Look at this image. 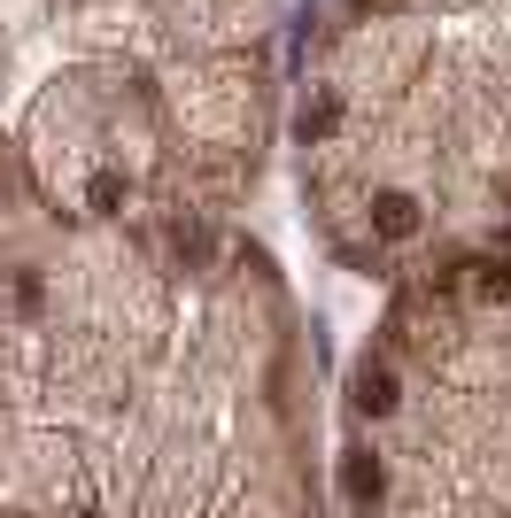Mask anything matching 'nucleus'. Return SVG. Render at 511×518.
I'll return each instance as SVG.
<instances>
[{
    "label": "nucleus",
    "instance_id": "1",
    "mask_svg": "<svg viewBox=\"0 0 511 518\" xmlns=\"http://www.w3.org/2000/svg\"><path fill=\"white\" fill-rule=\"evenodd\" d=\"M295 155L333 248L442 256L511 225V0L326 16L295 70Z\"/></svg>",
    "mask_w": 511,
    "mask_h": 518
}]
</instances>
